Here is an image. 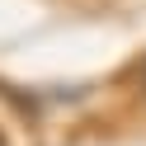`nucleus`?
Here are the masks:
<instances>
[{
	"instance_id": "f257e3e1",
	"label": "nucleus",
	"mask_w": 146,
	"mask_h": 146,
	"mask_svg": "<svg viewBox=\"0 0 146 146\" xmlns=\"http://www.w3.org/2000/svg\"><path fill=\"white\" fill-rule=\"evenodd\" d=\"M0 146H5V137H0Z\"/></svg>"
}]
</instances>
